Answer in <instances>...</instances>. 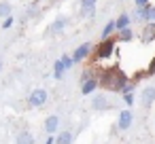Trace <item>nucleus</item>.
Here are the masks:
<instances>
[{
    "label": "nucleus",
    "instance_id": "obj_1",
    "mask_svg": "<svg viewBox=\"0 0 155 144\" xmlns=\"http://www.w3.org/2000/svg\"><path fill=\"white\" fill-rule=\"evenodd\" d=\"M100 87H104V89H110V91H119L125 83H127V76L123 74V72H119V70H106V72H102V76H100Z\"/></svg>",
    "mask_w": 155,
    "mask_h": 144
},
{
    "label": "nucleus",
    "instance_id": "obj_2",
    "mask_svg": "<svg viewBox=\"0 0 155 144\" xmlns=\"http://www.w3.org/2000/svg\"><path fill=\"white\" fill-rule=\"evenodd\" d=\"M115 47H117V40L110 36V38H104L100 45H98V49H96V59H110L113 57V53H115Z\"/></svg>",
    "mask_w": 155,
    "mask_h": 144
},
{
    "label": "nucleus",
    "instance_id": "obj_3",
    "mask_svg": "<svg viewBox=\"0 0 155 144\" xmlns=\"http://www.w3.org/2000/svg\"><path fill=\"white\" fill-rule=\"evenodd\" d=\"M47 100H49V93H47L45 89H34V91L30 93V98H28V104H30L32 108H41V106L47 104Z\"/></svg>",
    "mask_w": 155,
    "mask_h": 144
},
{
    "label": "nucleus",
    "instance_id": "obj_4",
    "mask_svg": "<svg viewBox=\"0 0 155 144\" xmlns=\"http://www.w3.org/2000/svg\"><path fill=\"white\" fill-rule=\"evenodd\" d=\"M91 53H94V45H91V43H83V45H79V47L74 49L72 59H74V64H77V62H85Z\"/></svg>",
    "mask_w": 155,
    "mask_h": 144
},
{
    "label": "nucleus",
    "instance_id": "obj_5",
    "mask_svg": "<svg viewBox=\"0 0 155 144\" xmlns=\"http://www.w3.org/2000/svg\"><path fill=\"white\" fill-rule=\"evenodd\" d=\"M132 123H134V112H132L130 108L121 110L119 117H117V127H119L121 131H127V129L132 127Z\"/></svg>",
    "mask_w": 155,
    "mask_h": 144
},
{
    "label": "nucleus",
    "instance_id": "obj_6",
    "mask_svg": "<svg viewBox=\"0 0 155 144\" xmlns=\"http://www.w3.org/2000/svg\"><path fill=\"white\" fill-rule=\"evenodd\" d=\"M68 26H70V17H58V19L49 26V32H51V34H62Z\"/></svg>",
    "mask_w": 155,
    "mask_h": 144
},
{
    "label": "nucleus",
    "instance_id": "obj_7",
    "mask_svg": "<svg viewBox=\"0 0 155 144\" xmlns=\"http://www.w3.org/2000/svg\"><path fill=\"white\" fill-rule=\"evenodd\" d=\"M140 102L144 108H151V104L155 102V85H149L142 93H140Z\"/></svg>",
    "mask_w": 155,
    "mask_h": 144
},
{
    "label": "nucleus",
    "instance_id": "obj_8",
    "mask_svg": "<svg viewBox=\"0 0 155 144\" xmlns=\"http://www.w3.org/2000/svg\"><path fill=\"white\" fill-rule=\"evenodd\" d=\"M91 108L98 110V112H104V110L110 108V102L106 100V95H94V100H91Z\"/></svg>",
    "mask_w": 155,
    "mask_h": 144
},
{
    "label": "nucleus",
    "instance_id": "obj_9",
    "mask_svg": "<svg viewBox=\"0 0 155 144\" xmlns=\"http://www.w3.org/2000/svg\"><path fill=\"white\" fill-rule=\"evenodd\" d=\"M98 87H100V83H98L96 76H94V78H87V81L81 83V93H83V95H89V93H94Z\"/></svg>",
    "mask_w": 155,
    "mask_h": 144
},
{
    "label": "nucleus",
    "instance_id": "obj_10",
    "mask_svg": "<svg viewBox=\"0 0 155 144\" xmlns=\"http://www.w3.org/2000/svg\"><path fill=\"white\" fill-rule=\"evenodd\" d=\"M58 127H60V117H58V114H49V117L45 119V131L51 136V133L58 131Z\"/></svg>",
    "mask_w": 155,
    "mask_h": 144
},
{
    "label": "nucleus",
    "instance_id": "obj_11",
    "mask_svg": "<svg viewBox=\"0 0 155 144\" xmlns=\"http://www.w3.org/2000/svg\"><path fill=\"white\" fill-rule=\"evenodd\" d=\"M115 32H117V26H115V21H108V24L102 28V32H100V38H102V40H104V38H110Z\"/></svg>",
    "mask_w": 155,
    "mask_h": 144
},
{
    "label": "nucleus",
    "instance_id": "obj_12",
    "mask_svg": "<svg viewBox=\"0 0 155 144\" xmlns=\"http://www.w3.org/2000/svg\"><path fill=\"white\" fill-rule=\"evenodd\" d=\"M155 38V24H147L144 26V32H142V43H149V40H153Z\"/></svg>",
    "mask_w": 155,
    "mask_h": 144
},
{
    "label": "nucleus",
    "instance_id": "obj_13",
    "mask_svg": "<svg viewBox=\"0 0 155 144\" xmlns=\"http://www.w3.org/2000/svg\"><path fill=\"white\" fill-rule=\"evenodd\" d=\"M55 142H58V144H72V131H70V129L60 131V136H58Z\"/></svg>",
    "mask_w": 155,
    "mask_h": 144
},
{
    "label": "nucleus",
    "instance_id": "obj_14",
    "mask_svg": "<svg viewBox=\"0 0 155 144\" xmlns=\"http://www.w3.org/2000/svg\"><path fill=\"white\" fill-rule=\"evenodd\" d=\"M115 26H117V32H119V30H123V28H127V26H130V15L121 13V15L115 19Z\"/></svg>",
    "mask_w": 155,
    "mask_h": 144
},
{
    "label": "nucleus",
    "instance_id": "obj_15",
    "mask_svg": "<svg viewBox=\"0 0 155 144\" xmlns=\"http://www.w3.org/2000/svg\"><path fill=\"white\" fill-rule=\"evenodd\" d=\"M64 72H66V68H64V64H62V59H58V62H53V76L60 81V78H64Z\"/></svg>",
    "mask_w": 155,
    "mask_h": 144
},
{
    "label": "nucleus",
    "instance_id": "obj_16",
    "mask_svg": "<svg viewBox=\"0 0 155 144\" xmlns=\"http://www.w3.org/2000/svg\"><path fill=\"white\" fill-rule=\"evenodd\" d=\"M17 144H34V136H32L30 131H19Z\"/></svg>",
    "mask_w": 155,
    "mask_h": 144
},
{
    "label": "nucleus",
    "instance_id": "obj_17",
    "mask_svg": "<svg viewBox=\"0 0 155 144\" xmlns=\"http://www.w3.org/2000/svg\"><path fill=\"white\" fill-rule=\"evenodd\" d=\"M11 13H13V7L7 2H0V19H7V17H11Z\"/></svg>",
    "mask_w": 155,
    "mask_h": 144
},
{
    "label": "nucleus",
    "instance_id": "obj_18",
    "mask_svg": "<svg viewBox=\"0 0 155 144\" xmlns=\"http://www.w3.org/2000/svg\"><path fill=\"white\" fill-rule=\"evenodd\" d=\"M81 17H85V19H91V17H96V5L81 7Z\"/></svg>",
    "mask_w": 155,
    "mask_h": 144
},
{
    "label": "nucleus",
    "instance_id": "obj_19",
    "mask_svg": "<svg viewBox=\"0 0 155 144\" xmlns=\"http://www.w3.org/2000/svg\"><path fill=\"white\" fill-rule=\"evenodd\" d=\"M134 38V32H132V28L127 26V28H123V30H119V40H123V43H130Z\"/></svg>",
    "mask_w": 155,
    "mask_h": 144
},
{
    "label": "nucleus",
    "instance_id": "obj_20",
    "mask_svg": "<svg viewBox=\"0 0 155 144\" xmlns=\"http://www.w3.org/2000/svg\"><path fill=\"white\" fill-rule=\"evenodd\" d=\"M60 59H62V64H64V68H66V70H70V68L74 66V59H72L70 55H62Z\"/></svg>",
    "mask_w": 155,
    "mask_h": 144
},
{
    "label": "nucleus",
    "instance_id": "obj_21",
    "mask_svg": "<svg viewBox=\"0 0 155 144\" xmlns=\"http://www.w3.org/2000/svg\"><path fill=\"white\" fill-rule=\"evenodd\" d=\"M121 95H123V102H125L127 106H134L136 98H134V93H132V91H127V93H121Z\"/></svg>",
    "mask_w": 155,
    "mask_h": 144
},
{
    "label": "nucleus",
    "instance_id": "obj_22",
    "mask_svg": "<svg viewBox=\"0 0 155 144\" xmlns=\"http://www.w3.org/2000/svg\"><path fill=\"white\" fill-rule=\"evenodd\" d=\"M38 11H41V9H38V5H36V2H34V5H30V7H28V17L38 15Z\"/></svg>",
    "mask_w": 155,
    "mask_h": 144
},
{
    "label": "nucleus",
    "instance_id": "obj_23",
    "mask_svg": "<svg viewBox=\"0 0 155 144\" xmlns=\"http://www.w3.org/2000/svg\"><path fill=\"white\" fill-rule=\"evenodd\" d=\"M13 21H15V19H13V15H11V17H7V19L2 21V30H9V28L13 26Z\"/></svg>",
    "mask_w": 155,
    "mask_h": 144
},
{
    "label": "nucleus",
    "instance_id": "obj_24",
    "mask_svg": "<svg viewBox=\"0 0 155 144\" xmlns=\"http://www.w3.org/2000/svg\"><path fill=\"white\" fill-rule=\"evenodd\" d=\"M147 74H155V57L149 62V68H147Z\"/></svg>",
    "mask_w": 155,
    "mask_h": 144
},
{
    "label": "nucleus",
    "instance_id": "obj_25",
    "mask_svg": "<svg viewBox=\"0 0 155 144\" xmlns=\"http://www.w3.org/2000/svg\"><path fill=\"white\" fill-rule=\"evenodd\" d=\"M134 2H136V7H147L149 0H134Z\"/></svg>",
    "mask_w": 155,
    "mask_h": 144
},
{
    "label": "nucleus",
    "instance_id": "obj_26",
    "mask_svg": "<svg viewBox=\"0 0 155 144\" xmlns=\"http://www.w3.org/2000/svg\"><path fill=\"white\" fill-rule=\"evenodd\" d=\"M87 5H96V0H81V7H87Z\"/></svg>",
    "mask_w": 155,
    "mask_h": 144
},
{
    "label": "nucleus",
    "instance_id": "obj_27",
    "mask_svg": "<svg viewBox=\"0 0 155 144\" xmlns=\"http://www.w3.org/2000/svg\"><path fill=\"white\" fill-rule=\"evenodd\" d=\"M45 144H53V138H51V136H49V138H47V142H45Z\"/></svg>",
    "mask_w": 155,
    "mask_h": 144
},
{
    "label": "nucleus",
    "instance_id": "obj_28",
    "mask_svg": "<svg viewBox=\"0 0 155 144\" xmlns=\"http://www.w3.org/2000/svg\"><path fill=\"white\" fill-rule=\"evenodd\" d=\"M0 70H2V59H0Z\"/></svg>",
    "mask_w": 155,
    "mask_h": 144
}]
</instances>
